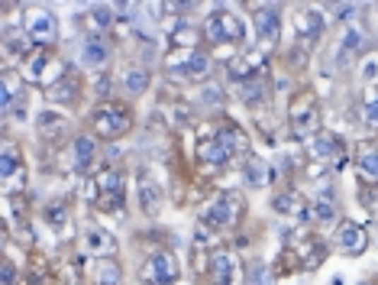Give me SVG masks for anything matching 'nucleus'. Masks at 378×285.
Here are the masks:
<instances>
[{"label": "nucleus", "mask_w": 378, "mask_h": 285, "mask_svg": "<svg viewBox=\"0 0 378 285\" xmlns=\"http://www.w3.org/2000/svg\"><path fill=\"white\" fill-rule=\"evenodd\" d=\"M129 127H133V114L117 100H104L91 110V130L100 139H120L129 133Z\"/></svg>", "instance_id": "obj_1"}, {"label": "nucleus", "mask_w": 378, "mask_h": 285, "mask_svg": "<svg viewBox=\"0 0 378 285\" xmlns=\"http://www.w3.org/2000/svg\"><path fill=\"white\" fill-rule=\"evenodd\" d=\"M165 69L172 78H182V81H204L213 71V59L204 49H178L175 55H168Z\"/></svg>", "instance_id": "obj_2"}, {"label": "nucleus", "mask_w": 378, "mask_h": 285, "mask_svg": "<svg viewBox=\"0 0 378 285\" xmlns=\"http://www.w3.org/2000/svg\"><path fill=\"white\" fill-rule=\"evenodd\" d=\"M201 33H204V39L211 46L246 42V23L240 20V13H230V10H213V13H207Z\"/></svg>", "instance_id": "obj_3"}, {"label": "nucleus", "mask_w": 378, "mask_h": 285, "mask_svg": "<svg viewBox=\"0 0 378 285\" xmlns=\"http://www.w3.org/2000/svg\"><path fill=\"white\" fill-rule=\"evenodd\" d=\"M240 217H242V194L223 192L217 201H211L204 208L201 223H204V227H213V231H227V227H233Z\"/></svg>", "instance_id": "obj_4"}, {"label": "nucleus", "mask_w": 378, "mask_h": 285, "mask_svg": "<svg viewBox=\"0 0 378 285\" xmlns=\"http://www.w3.org/2000/svg\"><path fill=\"white\" fill-rule=\"evenodd\" d=\"M178 276H182V266H178V260L172 253H152L143 262V272H139V279L146 285H175Z\"/></svg>", "instance_id": "obj_5"}, {"label": "nucleus", "mask_w": 378, "mask_h": 285, "mask_svg": "<svg viewBox=\"0 0 378 285\" xmlns=\"http://www.w3.org/2000/svg\"><path fill=\"white\" fill-rule=\"evenodd\" d=\"M23 30L30 33L39 49H49V46H55V39H59V20H55L52 10H33V13L26 16Z\"/></svg>", "instance_id": "obj_6"}, {"label": "nucleus", "mask_w": 378, "mask_h": 285, "mask_svg": "<svg viewBox=\"0 0 378 285\" xmlns=\"http://www.w3.org/2000/svg\"><path fill=\"white\" fill-rule=\"evenodd\" d=\"M0 107L4 114H23L26 110V91H23V75H16V71H4L0 78Z\"/></svg>", "instance_id": "obj_7"}, {"label": "nucleus", "mask_w": 378, "mask_h": 285, "mask_svg": "<svg viewBox=\"0 0 378 285\" xmlns=\"http://www.w3.org/2000/svg\"><path fill=\"white\" fill-rule=\"evenodd\" d=\"M291 130H295V136H307V133L317 130V104H314V98H307V94H297L295 104H291Z\"/></svg>", "instance_id": "obj_8"}, {"label": "nucleus", "mask_w": 378, "mask_h": 285, "mask_svg": "<svg viewBox=\"0 0 378 285\" xmlns=\"http://www.w3.org/2000/svg\"><path fill=\"white\" fill-rule=\"evenodd\" d=\"M369 49V39H365V30L362 26H349L346 33H343L340 46H336V59L333 62L340 65V69H346L349 62H359V55Z\"/></svg>", "instance_id": "obj_9"}, {"label": "nucleus", "mask_w": 378, "mask_h": 285, "mask_svg": "<svg viewBox=\"0 0 378 285\" xmlns=\"http://www.w3.org/2000/svg\"><path fill=\"white\" fill-rule=\"evenodd\" d=\"M252 23H256L259 39L275 42L281 33V7H275V4H259V7L252 10Z\"/></svg>", "instance_id": "obj_10"}, {"label": "nucleus", "mask_w": 378, "mask_h": 285, "mask_svg": "<svg viewBox=\"0 0 378 285\" xmlns=\"http://www.w3.org/2000/svg\"><path fill=\"white\" fill-rule=\"evenodd\" d=\"M262 65H265V59L259 52H246L242 59L227 62V78L236 81V85H246L252 78H262Z\"/></svg>", "instance_id": "obj_11"}, {"label": "nucleus", "mask_w": 378, "mask_h": 285, "mask_svg": "<svg viewBox=\"0 0 378 285\" xmlns=\"http://www.w3.org/2000/svg\"><path fill=\"white\" fill-rule=\"evenodd\" d=\"M78 55H81V65H88V69H104L114 52H110V42L104 36H84Z\"/></svg>", "instance_id": "obj_12"}, {"label": "nucleus", "mask_w": 378, "mask_h": 285, "mask_svg": "<svg viewBox=\"0 0 378 285\" xmlns=\"http://www.w3.org/2000/svg\"><path fill=\"white\" fill-rule=\"evenodd\" d=\"M36 133L49 143H61V139L69 136V120L59 114V110H42L36 120Z\"/></svg>", "instance_id": "obj_13"}, {"label": "nucleus", "mask_w": 378, "mask_h": 285, "mask_svg": "<svg viewBox=\"0 0 378 285\" xmlns=\"http://www.w3.org/2000/svg\"><path fill=\"white\" fill-rule=\"evenodd\" d=\"M336 243L343 247V253L355 256V253H362V250L369 247V233H365L355 221H343L340 231H336Z\"/></svg>", "instance_id": "obj_14"}, {"label": "nucleus", "mask_w": 378, "mask_h": 285, "mask_svg": "<svg viewBox=\"0 0 378 285\" xmlns=\"http://www.w3.org/2000/svg\"><path fill=\"white\" fill-rule=\"evenodd\" d=\"M207 269H211V282L213 285H233V279H236V260H233V253H230V250H217V253H211Z\"/></svg>", "instance_id": "obj_15"}, {"label": "nucleus", "mask_w": 378, "mask_h": 285, "mask_svg": "<svg viewBox=\"0 0 378 285\" xmlns=\"http://www.w3.org/2000/svg\"><path fill=\"white\" fill-rule=\"evenodd\" d=\"M94 156H98V143H94V136H78L75 143H71V169H75L78 175L91 172Z\"/></svg>", "instance_id": "obj_16"}, {"label": "nucleus", "mask_w": 378, "mask_h": 285, "mask_svg": "<svg viewBox=\"0 0 378 285\" xmlns=\"http://www.w3.org/2000/svg\"><path fill=\"white\" fill-rule=\"evenodd\" d=\"M46 98L52 100V104H65V107H75L78 100H81V81H78L75 75H65L59 85L49 88Z\"/></svg>", "instance_id": "obj_17"}, {"label": "nucleus", "mask_w": 378, "mask_h": 285, "mask_svg": "<svg viewBox=\"0 0 378 285\" xmlns=\"http://www.w3.org/2000/svg\"><path fill=\"white\" fill-rule=\"evenodd\" d=\"M295 26H297V36L314 42V39L324 36V13L314 7H304L295 13Z\"/></svg>", "instance_id": "obj_18"}, {"label": "nucleus", "mask_w": 378, "mask_h": 285, "mask_svg": "<svg viewBox=\"0 0 378 285\" xmlns=\"http://www.w3.org/2000/svg\"><path fill=\"white\" fill-rule=\"evenodd\" d=\"M139 208L146 217H155L162 211V188L146 172H139Z\"/></svg>", "instance_id": "obj_19"}, {"label": "nucleus", "mask_w": 378, "mask_h": 285, "mask_svg": "<svg viewBox=\"0 0 378 285\" xmlns=\"http://www.w3.org/2000/svg\"><path fill=\"white\" fill-rule=\"evenodd\" d=\"M343 139L336 136V133H330V130H324V133H317V136L310 139V153L317 156V159H324V162H333V159H340L343 156Z\"/></svg>", "instance_id": "obj_20"}, {"label": "nucleus", "mask_w": 378, "mask_h": 285, "mask_svg": "<svg viewBox=\"0 0 378 285\" xmlns=\"http://www.w3.org/2000/svg\"><path fill=\"white\" fill-rule=\"evenodd\" d=\"M197 159H201V165H204L207 172H220L230 162V156L220 149L217 139L207 136V139H201V143H197Z\"/></svg>", "instance_id": "obj_21"}, {"label": "nucleus", "mask_w": 378, "mask_h": 285, "mask_svg": "<svg viewBox=\"0 0 378 285\" xmlns=\"http://www.w3.org/2000/svg\"><path fill=\"white\" fill-rule=\"evenodd\" d=\"M123 91L129 94V98H139V94L149 88V81H152V75H149V69L146 65H126V71H123Z\"/></svg>", "instance_id": "obj_22"}, {"label": "nucleus", "mask_w": 378, "mask_h": 285, "mask_svg": "<svg viewBox=\"0 0 378 285\" xmlns=\"http://www.w3.org/2000/svg\"><path fill=\"white\" fill-rule=\"evenodd\" d=\"M84 247L91 250V253L104 256V260H110V256L117 253V240L107 231H100V227H88V233H84Z\"/></svg>", "instance_id": "obj_23"}, {"label": "nucleus", "mask_w": 378, "mask_h": 285, "mask_svg": "<svg viewBox=\"0 0 378 285\" xmlns=\"http://www.w3.org/2000/svg\"><path fill=\"white\" fill-rule=\"evenodd\" d=\"M110 23H114V7H91L88 13H81V26H88V36H100L104 30H110Z\"/></svg>", "instance_id": "obj_24"}, {"label": "nucleus", "mask_w": 378, "mask_h": 285, "mask_svg": "<svg viewBox=\"0 0 378 285\" xmlns=\"http://www.w3.org/2000/svg\"><path fill=\"white\" fill-rule=\"evenodd\" d=\"M310 217H314L317 223H333V217H336V194H333L330 188L314 198V204H310Z\"/></svg>", "instance_id": "obj_25"}, {"label": "nucleus", "mask_w": 378, "mask_h": 285, "mask_svg": "<svg viewBox=\"0 0 378 285\" xmlns=\"http://www.w3.org/2000/svg\"><path fill=\"white\" fill-rule=\"evenodd\" d=\"M242 175H246V185L262 188L265 182H268V165H265L259 156H246V169H242Z\"/></svg>", "instance_id": "obj_26"}, {"label": "nucleus", "mask_w": 378, "mask_h": 285, "mask_svg": "<svg viewBox=\"0 0 378 285\" xmlns=\"http://www.w3.org/2000/svg\"><path fill=\"white\" fill-rule=\"evenodd\" d=\"M114 192H126V182L117 169H100L98 172V194H114Z\"/></svg>", "instance_id": "obj_27"}, {"label": "nucleus", "mask_w": 378, "mask_h": 285, "mask_svg": "<svg viewBox=\"0 0 378 285\" xmlns=\"http://www.w3.org/2000/svg\"><path fill=\"white\" fill-rule=\"evenodd\" d=\"M94 279H98V285H120L123 272L114 260H98V266H94Z\"/></svg>", "instance_id": "obj_28"}, {"label": "nucleus", "mask_w": 378, "mask_h": 285, "mask_svg": "<svg viewBox=\"0 0 378 285\" xmlns=\"http://www.w3.org/2000/svg\"><path fill=\"white\" fill-rule=\"evenodd\" d=\"M355 172H359V178H362V182H372V185H378V149L359 156V162H355Z\"/></svg>", "instance_id": "obj_29"}, {"label": "nucleus", "mask_w": 378, "mask_h": 285, "mask_svg": "<svg viewBox=\"0 0 378 285\" xmlns=\"http://www.w3.org/2000/svg\"><path fill=\"white\" fill-rule=\"evenodd\" d=\"M20 169H23V156L16 153L13 146H4V162H0V175H4V182L10 185V178H13Z\"/></svg>", "instance_id": "obj_30"}, {"label": "nucleus", "mask_w": 378, "mask_h": 285, "mask_svg": "<svg viewBox=\"0 0 378 285\" xmlns=\"http://www.w3.org/2000/svg\"><path fill=\"white\" fill-rule=\"evenodd\" d=\"M362 124L378 130V91H369L362 100Z\"/></svg>", "instance_id": "obj_31"}, {"label": "nucleus", "mask_w": 378, "mask_h": 285, "mask_svg": "<svg viewBox=\"0 0 378 285\" xmlns=\"http://www.w3.org/2000/svg\"><path fill=\"white\" fill-rule=\"evenodd\" d=\"M242 100H246V104H262L265 100V81L262 78H252V81H246V85H242Z\"/></svg>", "instance_id": "obj_32"}, {"label": "nucleus", "mask_w": 378, "mask_h": 285, "mask_svg": "<svg viewBox=\"0 0 378 285\" xmlns=\"http://www.w3.org/2000/svg\"><path fill=\"white\" fill-rule=\"evenodd\" d=\"M46 217L52 221V227H61V223L69 221V208H65V201H52L46 208Z\"/></svg>", "instance_id": "obj_33"}, {"label": "nucleus", "mask_w": 378, "mask_h": 285, "mask_svg": "<svg viewBox=\"0 0 378 285\" xmlns=\"http://www.w3.org/2000/svg\"><path fill=\"white\" fill-rule=\"evenodd\" d=\"M333 10H336V13H333V16H340V20H349V16H353L359 7H355V4H336V7H333Z\"/></svg>", "instance_id": "obj_34"}, {"label": "nucleus", "mask_w": 378, "mask_h": 285, "mask_svg": "<svg viewBox=\"0 0 378 285\" xmlns=\"http://www.w3.org/2000/svg\"><path fill=\"white\" fill-rule=\"evenodd\" d=\"M13 279H16L13 262H10V260H4V285H13Z\"/></svg>", "instance_id": "obj_35"}, {"label": "nucleus", "mask_w": 378, "mask_h": 285, "mask_svg": "<svg viewBox=\"0 0 378 285\" xmlns=\"http://www.w3.org/2000/svg\"><path fill=\"white\" fill-rule=\"evenodd\" d=\"M61 285H78V282H75V279H65V282H61Z\"/></svg>", "instance_id": "obj_36"}]
</instances>
